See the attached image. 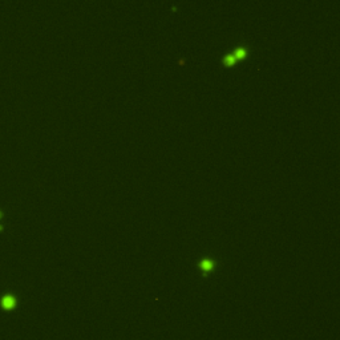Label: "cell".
<instances>
[{
  "label": "cell",
  "instance_id": "obj_1",
  "mask_svg": "<svg viewBox=\"0 0 340 340\" xmlns=\"http://www.w3.org/2000/svg\"><path fill=\"white\" fill-rule=\"evenodd\" d=\"M233 53V56L235 57L237 61H239V60H243V59H246L248 56V53H250V47L247 45V44H239V45H237L235 48L231 51Z\"/></svg>",
  "mask_w": 340,
  "mask_h": 340
},
{
  "label": "cell",
  "instance_id": "obj_2",
  "mask_svg": "<svg viewBox=\"0 0 340 340\" xmlns=\"http://www.w3.org/2000/svg\"><path fill=\"white\" fill-rule=\"evenodd\" d=\"M198 264H199V268H201L205 274L213 271L214 267H215V262H214V259H211V258H203L199 261Z\"/></svg>",
  "mask_w": 340,
  "mask_h": 340
},
{
  "label": "cell",
  "instance_id": "obj_3",
  "mask_svg": "<svg viewBox=\"0 0 340 340\" xmlns=\"http://www.w3.org/2000/svg\"><path fill=\"white\" fill-rule=\"evenodd\" d=\"M221 63L223 64L224 67H233V65H235V64H237L238 61L235 60V57L233 56V53H231V52H229V53L224 54V56H222V59H221Z\"/></svg>",
  "mask_w": 340,
  "mask_h": 340
},
{
  "label": "cell",
  "instance_id": "obj_4",
  "mask_svg": "<svg viewBox=\"0 0 340 340\" xmlns=\"http://www.w3.org/2000/svg\"><path fill=\"white\" fill-rule=\"evenodd\" d=\"M3 306L6 308H12L15 306V299L12 296H4L3 299Z\"/></svg>",
  "mask_w": 340,
  "mask_h": 340
}]
</instances>
